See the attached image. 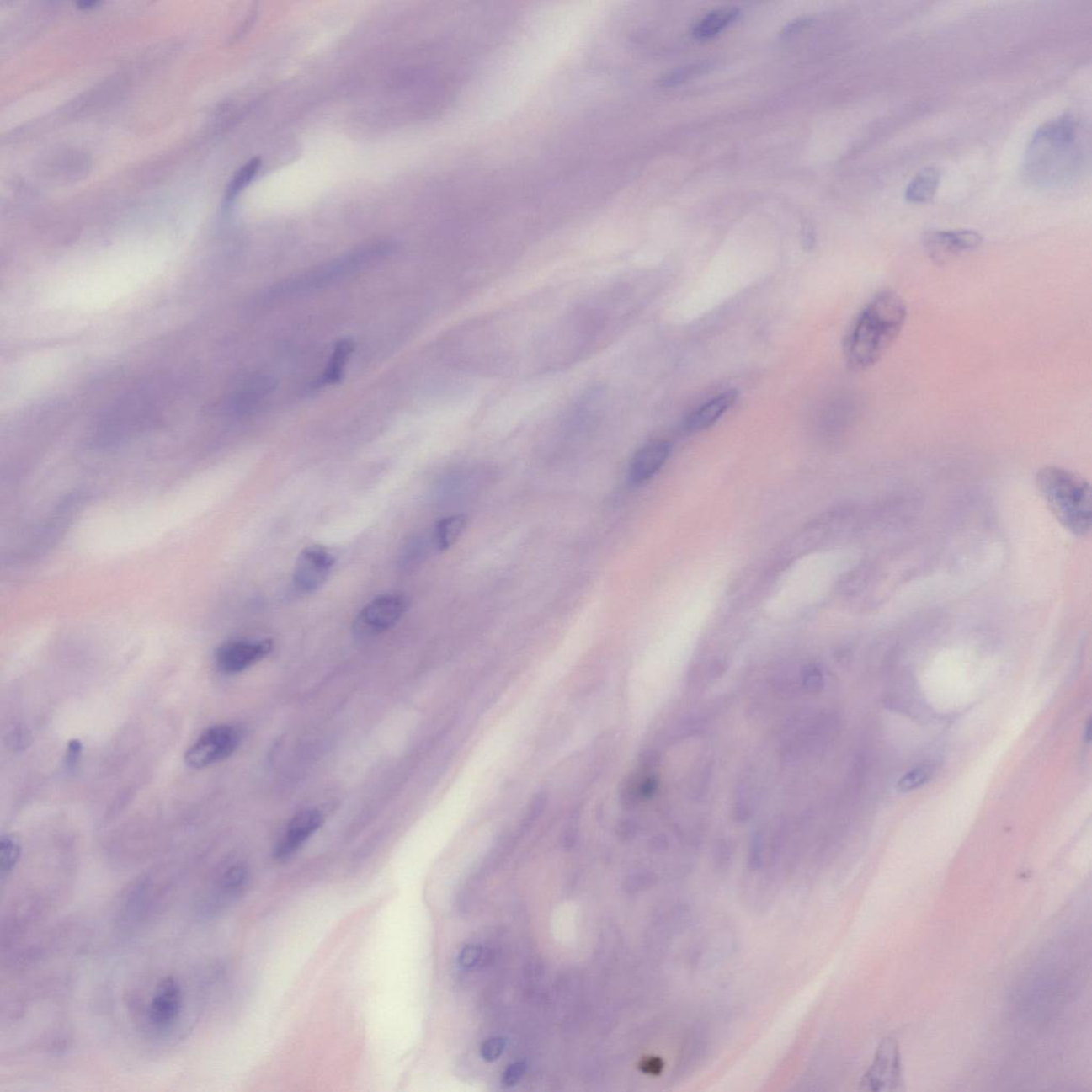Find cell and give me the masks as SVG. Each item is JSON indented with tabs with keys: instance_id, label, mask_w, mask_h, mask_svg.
Segmentation results:
<instances>
[{
	"instance_id": "obj_32",
	"label": "cell",
	"mask_w": 1092,
	"mask_h": 1092,
	"mask_svg": "<svg viewBox=\"0 0 1092 1092\" xmlns=\"http://www.w3.org/2000/svg\"><path fill=\"white\" fill-rule=\"evenodd\" d=\"M95 5H98V2H82L78 3V6L82 8V9H88V8L93 7Z\"/></svg>"
},
{
	"instance_id": "obj_31",
	"label": "cell",
	"mask_w": 1092,
	"mask_h": 1092,
	"mask_svg": "<svg viewBox=\"0 0 1092 1092\" xmlns=\"http://www.w3.org/2000/svg\"><path fill=\"white\" fill-rule=\"evenodd\" d=\"M809 22H810L809 19H799V21L797 19V21L790 24L789 26L784 28V30L782 32L783 37H790V35L795 34V32H797L799 29H802V28L805 27L807 24Z\"/></svg>"
},
{
	"instance_id": "obj_4",
	"label": "cell",
	"mask_w": 1092,
	"mask_h": 1092,
	"mask_svg": "<svg viewBox=\"0 0 1092 1092\" xmlns=\"http://www.w3.org/2000/svg\"><path fill=\"white\" fill-rule=\"evenodd\" d=\"M392 248L390 245H374L362 248V249L352 252L350 254L338 258L336 261L322 265L300 277L288 280L281 285L272 290L274 296H288L302 293L314 288H319L328 285L332 282L338 281L361 271L364 268L370 265L371 263L377 262L384 256L390 253Z\"/></svg>"
},
{
	"instance_id": "obj_9",
	"label": "cell",
	"mask_w": 1092,
	"mask_h": 1092,
	"mask_svg": "<svg viewBox=\"0 0 1092 1092\" xmlns=\"http://www.w3.org/2000/svg\"><path fill=\"white\" fill-rule=\"evenodd\" d=\"M274 650L271 639L235 640L219 647L216 654V663L220 671L227 674H235L248 669L265 658Z\"/></svg>"
},
{
	"instance_id": "obj_14",
	"label": "cell",
	"mask_w": 1092,
	"mask_h": 1092,
	"mask_svg": "<svg viewBox=\"0 0 1092 1092\" xmlns=\"http://www.w3.org/2000/svg\"><path fill=\"white\" fill-rule=\"evenodd\" d=\"M738 399V392L727 391L725 393L716 396L710 400L706 405L695 411L693 414L686 419L685 431L688 434H695L707 429L722 418L726 412L731 409Z\"/></svg>"
},
{
	"instance_id": "obj_10",
	"label": "cell",
	"mask_w": 1092,
	"mask_h": 1092,
	"mask_svg": "<svg viewBox=\"0 0 1092 1092\" xmlns=\"http://www.w3.org/2000/svg\"><path fill=\"white\" fill-rule=\"evenodd\" d=\"M335 565L333 555L326 547L311 546L300 554L294 571V583L299 590L313 592L319 589L329 578Z\"/></svg>"
},
{
	"instance_id": "obj_17",
	"label": "cell",
	"mask_w": 1092,
	"mask_h": 1092,
	"mask_svg": "<svg viewBox=\"0 0 1092 1092\" xmlns=\"http://www.w3.org/2000/svg\"><path fill=\"white\" fill-rule=\"evenodd\" d=\"M354 349V344L350 339H343V341L336 344L325 373L320 379L319 386H327V384L330 386V384L338 383L342 379L344 368H345Z\"/></svg>"
},
{
	"instance_id": "obj_28",
	"label": "cell",
	"mask_w": 1092,
	"mask_h": 1092,
	"mask_svg": "<svg viewBox=\"0 0 1092 1092\" xmlns=\"http://www.w3.org/2000/svg\"><path fill=\"white\" fill-rule=\"evenodd\" d=\"M82 743H80L78 739H72L69 745H67L66 754V766L67 770H73L74 768L77 766L80 755H82Z\"/></svg>"
},
{
	"instance_id": "obj_8",
	"label": "cell",
	"mask_w": 1092,
	"mask_h": 1092,
	"mask_svg": "<svg viewBox=\"0 0 1092 1092\" xmlns=\"http://www.w3.org/2000/svg\"><path fill=\"white\" fill-rule=\"evenodd\" d=\"M983 240V236L973 230L933 231L924 237V247L930 259L941 264L977 249Z\"/></svg>"
},
{
	"instance_id": "obj_18",
	"label": "cell",
	"mask_w": 1092,
	"mask_h": 1092,
	"mask_svg": "<svg viewBox=\"0 0 1092 1092\" xmlns=\"http://www.w3.org/2000/svg\"><path fill=\"white\" fill-rule=\"evenodd\" d=\"M466 526V518L462 514L451 515L441 519L435 526L434 543L439 551L453 546Z\"/></svg>"
},
{
	"instance_id": "obj_7",
	"label": "cell",
	"mask_w": 1092,
	"mask_h": 1092,
	"mask_svg": "<svg viewBox=\"0 0 1092 1092\" xmlns=\"http://www.w3.org/2000/svg\"><path fill=\"white\" fill-rule=\"evenodd\" d=\"M862 1085L871 1091L903 1089L902 1057L898 1040L890 1037L883 1040L873 1063L863 1079Z\"/></svg>"
},
{
	"instance_id": "obj_23",
	"label": "cell",
	"mask_w": 1092,
	"mask_h": 1092,
	"mask_svg": "<svg viewBox=\"0 0 1092 1092\" xmlns=\"http://www.w3.org/2000/svg\"><path fill=\"white\" fill-rule=\"evenodd\" d=\"M933 770L930 766L923 765L914 768L899 780L898 789L901 791H910L919 789L930 780Z\"/></svg>"
},
{
	"instance_id": "obj_21",
	"label": "cell",
	"mask_w": 1092,
	"mask_h": 1092,
	"mask_svg": "<svg viewBox=\"0 0 1092 1092\" xmlns=\"http://www.w3.org/2000/svg\"><path fill=\"white\" fill-rule=\"evenodd\" d=\"M711 69V63L710 62H700L690 64V66L684 67H678V69L669 72V73L663 78L662 83L663 86L665 87L682 85V83H686L687 80L694 78L695 76L706 73V71Z\"/></svg>"
},
{
	"instance_id": "obj_11",
	"label": "cell",
	"mask_w": 1092,
	"mask_h": 1092,
	"mask_svg": "<svg viewBox=\"0 0 1092 1092\" xmlns=\"http://www.w3.org/2000/svg\"><path fill=\"white\" fill-rule=\"evenodd\" d=\"M323 823L325 818L318 810L307 809L295 815L274 848V858L279 861H285L293 857Z\"/></svg>"
},
{
	"instance_id": "obj_26",
	"label": "cell",
	"mask_w": 1092,
	"mask_h": 1092,
	"mask_svg": "<svg viewBox=\"0 0 1092 1092\" xmlns=\"http://www.w3.org/2000/svg\"><path fill=\"white\" fill-rule=\"evenodd\" d=\"M480 956H482V947L477 946L464 947L461 953H460V966L466 967V969H470V967H473L476 963L478 962Z\"/></svg>"
},
{
	"instance_id": "obj_27",
	"label": "cell",
	"mask_w": 1092,
	"mask_h": 1092,
	"mask_svg": "<svg viewBox=\"0 0 1092 1092\" xmlns=\"http://www.w3.org/2000/svg\"><path fill=\"white\" fill-rule=\"evenodd\" d=\"M526 1071V1065L524 1063H515L507 1068L503 1073V1083L505 1086L515 1085L523 1077Z\"/></svg>"
},
{
	"instance_id": "obj_5",
	"label": "cell",
	"mask_w": 1092,
	"mask_h": 1092,
	"mask_svg": "<svg viewBox=\"0 0 1092 1092\" xmlns=\"http://www.w3.org/2000/svg\"><path fill=\"white\" fill-rule=\"evenodd\" d=\"M242 732L234 726L208 727L185 754V762L194 770L210 767L229 759L238 749Z\"/></svg>"
},
{
	"instance_id": "obj_2",
	"label": "cell",
	"mask_w": 1092,
	"mask_h": 1092,
	"mask_svg": "<svg viewBox=\"0 0 1092 1092\" xmlns=\"http://www.w3.org/2000/svg\"><path fill=\"white\" fill-rule=\"evenodd\" d=\"M907 306L896 291H880L855 319L847 336L848 366L855 371L869 370L887 354L902 333Z\"/></svg>"
},
{
	"instance_id": "obj_12",
	"label": "cell",
	"mask_w": 1092,
	"mask_h": 1092,
	"mask_svg": "<svg viewBox=\"0 0 1092 1092\" xmlns=\"http://www.w3.org/2000/svg\"><path fill=\"white\" fill-rule=\"evenodd\" d=\"M184 995L181 985L172 976L163 978L156 988L149 1009V1019L157 1029H169L182 1013Z\"/></svg>"
},
{
	"instance_id": "obj_16",
	"label": "cell",
	"mask_w": 1092,
	"mask_h": 1092,
	"mask_svg": "<svg viewBox=\"0 0 1092 1092\" xmlns=\"http://www.w3.org/2000/svg\"><path fill=\"white\" fill-rule=\"evenodd\" d=\"M741 11L738 8L727 7L711 11V13L704 16L697 25L694 27L693 35L698 41H707V40L717 37L720 32L727 29L732 24L736 22L739 18Z\"/></svg>"
},
{
	"instance_id": "obj_30",
	"label": "cell",
	"mask_w": 1092,
	"mask_h": 1092,
	"mask_svg": "<svg viewBox=\"0 0 1092 1092\" xmlns=\"http://www.w3.org/2000/svg\"><path fill=\"white\" fill-rule=\"evenodd\" d=\"M9 739L12 743V747L19 749V748H25L28 745L29 735L27 734L25 729H19V727H18V729H15L13 733L11 734Z\"/></svg>"
},
{
	"instance_id": "obj_15",
	"label": "cell",
	"mask_w": 1092,
	"mask_h": 1092,
	"mask_svg": "<svg viewBox=\"0 0 1092 1092\" xmlns=\"http://www.w3.org/2000/svg\"><path fill=\"white\" fill-rule=\"evenodd\" d=\"M942 171L938 167H927L919 171L908 184L905 197L908 202L924 204L931 201L941 182Z\"/></svg>"
},
{
	"instance_id": "obj_6",
	"label": "cell",
	"mask_w": 1092,
	"mask_h": 1092,
	"mask_svg": "<svg viewBox=\"0 0 1092 1092\" xmlns=\"http://www.w3.org/2000/svg\"><path fill=\"white\" fill-rule=\"evenodd\" d=\"M407 610V599L402 595H381L362 608L354 619L352 629L357 637H374L395 626Z\"/></svg>"
},
{
	"instance_id": "obj_29",
	"label": "cell",
	"mask_w": 1092,
	"mask_h": 1092,
	"mask_svg": "<svg viewBox=\"0 0 1092 1092\" xmlns=\"http://www.w3.org/2000/svg\"><path fill=\"white\" fill-rule=\"evenodd\" d=\"M762 834L758 832V834H755L754 838H752L750 846V864L751 866L755 867V869L761 866L762 863Z\"/></svg>"
},
{
	"instance_id": "obj_24",
	"label": "cell",
	"mask_w": 1092,
	"mask_h": 1092,
	"mask_svg": "<svg viewBox=\"0 0 1092 1092\" xmlns=\"http://www.w3.org/2000/svg\"><path fill=\"white\" fill-rule=\"evenodd\" d=\"M800 681L803 690L812 695L821 693L825 686V679L821 669L815 665H807L802 668L800 674Z\"/></svg>"
},
{
	"instance_id": "obj_3",
	"label": "cell",
	"mask_w": 1092,
	"mask_h": 1092,
	"mask_svg": "<svg viewBox=\"0 0 1092 1092\" xmlns=\"http://www.w3.org/2000/svg\"><path fill=\"white\" fill-rule=\"evenodd\" d=\"M1035 482L1039 494L1063 527L1078 537H1087L1092 524L1090 483L1059 466L1042 467Z\"/></svg>"
},
{
	"instance_id": "obj_13",
	"label": "cell",
	"mask_w": 1092,
	"mask_h": 1092,
	"mask_svg": "<svg viewBox=\"0 0 1092 1092\" xmlns=\"http://www.w3.org/2000/svg\"><path fill=\"white\" fill-rule=\"evenodd\" d=\"M671 451L670 443L654 441L640 448L631 459L630 478L635 485H642L653 477L666 463Z\"/></svg>"
},
{
	"instance_id": "obj_20",
	"label": "cell",
	"mask_w": 1092,
	"mask_h": 1092,
	"mask_svg": "<svg viewBox=\"0 0 1092 1092\" xmlns=\"http://www.w3.org/2000/svg\"><path fill=\"white\" fill-rule=\"evenodd\" d=\"M248 882V871L243 866H234L223 874L220 887L221 893L226 898H233V896L242 893L243 887Z\"/></svg>"
},
{
	"instance_id": "obj_25",
	"label": "cell",
	"mask_w": 1092,
	"mask_h": 1092,
	"mask_svg": "<svg viewBox=\"0 0 1092 1092\" xmlns=\"http://www.w3.org/2000/svg\"><path fill=\"white\" fill-rule=\"evenodd\" d=\"M506 1041L503 1038H491L482 1047V1056L487 1062H493L503 1053Z\"/></svg>"
},
{
	"instance_id": "obj_1",
	"label": "cell",
	"mask_w": 1092,
	"mask_h": 1092,
	"mask_svg": "<svg viewBox=\"0 0 1092 1092\" xmlns=\"http://www.w3.org/2000/svg\"><path fill=\"white\" fill-rule=\"evenodd\" d=\"M1088 153L1089 146L1081 120L1063 115L1036 131L1024 156V176L1037 187L1066 186L1085 170Z\"/></svg>"
},
{
	"instance_id": "obj_19",
	"label": "cell",
	"mask_w": 1092,
	"mask_h": 1092,
	"mask_svg": "<svg viewBox=\"0 0 1092 1092\" xmlns=\"http://www.w3.org/2000/svg\"><path fill=\"white\" fill-rule=\"evenodd\" d=\"M19 857H21L19 844L11 835H3L0 841V877L3 882H5L7 877H9L13 871Z\"/></svg>"
},
{
	"instance_id": "obj_22",
	"label": "cell",
	"mask_w": 1092,
	"mask_h": 1092,
	"mask_svg": "<svg viewBox=\"0 0 1092 1092\" xmlns=\"http://www.w3.org/2000/svg\"><path fill=\"white\" fill-rule=\"evenodd\" d=\"M259 167H261V160L258 158L252 159L251 162H248L245 167H242V169L237 172V174L234 176L233 181L231 182L229 188H227L226 199L229 200V201L236 198V195H237L240 191L245 189V188L253 181L255 175L258 174Z\"/></svg>"
}]
</instances>
